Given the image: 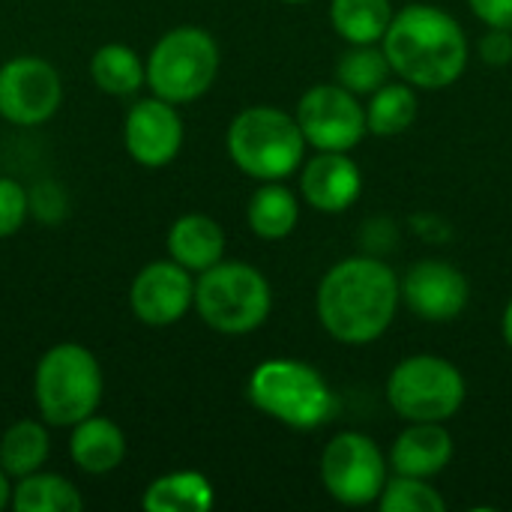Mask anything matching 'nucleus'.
<instances>
[{
	"label": "nucleus",
	"instance_id": "obj_28",
	"mask_svg": "<svg viewBox=\"0 0 512 512\" xmlns=\"http://www.w3.org/2000/svg\"><path fill=\"white\" fill-rule=\"evenodd\" d=\"M27 213H30V192L12 177H0V240L18 234L21 225L27 222Z\"/></svg>",
	"mask_w": 512,
	"mask_h": 512
},
{
	"label": "nucleus",
	"instance_id": "obj_21",
	"mask_svg": "<svg viewBox=\"0 0 512 512\" xmlns=\"http://www.w3.org/2000/svg\"><path fill=\"white\" fill-rule=\"evenodd\" d=\"M393 15L390 0H330V24L348 45H378Z\"/></svg>",
	"mask_w": 512,
	"mask_h": 512
},
{
	"label": "nucleus",
	"instance_id": "obj_9",
	"mask_svg": "<svg viewBox=\"0 0 512 512\" xmlns=\"http://www.w3.org/2000/svg\"><path fill=\"white\" fill-rule=\"evenodd\" d=\"M390 480V459L363 432H339L321 450V483L342 507L378 504Z\"/></svg>",
	"mask_w": 512,
	"mask_h": 512
},
{
	"label": "nucleus",
	"instance_id": "obj_13",
	"mask_svg": "<svg viewBox=\"0 0 512 512\" xmlns=\"http://www.w3.org/2000/svg\"><path fill=\"white\" fill-rule=\"evenodd\" d=\"M183 117L174 102L159 96L138 99L123 120V144L132 162L141 168H165L183 150Z\"/></svg>",
	"mask_w": 512,
	"mask_h": 512
},
{
	"label": "nucleus",
	"instance_id": "obj_27",
	"mask_svg": "<svg viewBox=\"0 0 512 512\" xmlns=\"http://www.w3.org/2000/svg\"><path fill=\"white\" fill-rule=\"evenodd\" d=\"M378 507L381 512H444L447 501L429 480L393 474L378 498Z\"/></svg>",
	"mask_w": 512,
	"mask_h": 512
},
{
	"label": "nucleus",
	"instance_id": "obj_1",
	"mask_svg": "<svg viewBox=\"0 0 512 512\" xmlns=\"http://www.w3.org/2000/svg\"><path fill=\"white\" fill-rule=\"evenodd\" d=\"M402 282L393 267L372 255L336 261L318 282L315 312L324 333L342 345H372L396 321Z\"/></svg>",
	"mask_w": 512,
	"mask_h": 512
},
{
	"label": "nucleus",
	"instance_id": "obj_18",
	"mask_svg": "<svg viewBox=\"0 0 512 512\" xmlns=\"http://www.w3.org/2000/svg\"><path fill=\"white\" fill-rule=\"evenodd\" d=\"M69 456L78 471L90 477H105L117 471L126 459V435L123 429L99 414L84 417L72 426L69 435Z\"/></svg>",
	"mask_w": 512,
	"mask_h": 512
},
{
	"label": "nucleus",
	"instance_id": "obj_3",
	"mask_svg": "<svg viewBox=\"0 0 512 512\" xmlns=\"http://www.w3.org/2000/svg\"><path fill=\"white\" fill-rule=\"evenodd\" d=\"M246 396L264 417L294 432H315L336 414V396L327 378L315 366L291 357L258 363L249 375Z\"/></svg>",
	"mask_w": 512,
	"mask_h": 512
},
{
	"label": "nucleus",
	"instance_id": "obj_19",
	"mask_svg": "<svg viewBox=\"0 0 512 512\" xmlns=\"http://www.w3.org/2000/svg\"><path fill=\"white\" fill-rule=\"evenodd\" d=\"M246 222L252 234L261 240H285L294 234L300 222V201L285 186V180H267L252 192Z\"/></svg>",
	"mask_w": 512,
	"mask_h": 512
},
{
	"label": "nucleus",
	"instance_id": "obj_10",
	"mask_svg": "<svg viewBox=\"0 0 512 512\" xmlns=\"http://www.w3.org/2000/svg\"><path fill=\"white\" fill-rule=\"evenodd\" d=\"M294 117L312 150L351 153L369 135L366 105L360 102L357 93H351L339 81L309 87L300 96Z\"/></svg>",
	"mask_w": 512,
	"mask_h": 512
},
{
	"label": "nucleus",
	"instance_id": "obj_24",
	"mask_svg": "<svg viewBox=\"0 0 512 512\" xmlns=\"http://www.w3.org/2000/svg\"><path fill=\"white\" fill-rule=\"evenodd\" d=\"M48 453H51V438L45 420H15L0 438V465L12 480L42 471Z\"/></svg>",
	"mask_w": 512,
	"mask_h": 512
},
{
	"label": "nucleus",
	"instance_id": "obj_30",
	"mask_svg": "<svg viewBox=\"0 0 512 512\" xmlns=\"http://www.w3.org/2000/svg\"><path fill=\"white\" fill-rule=\"evenodd\" d=\"M468 6L486 27L512 30V0H468Z\"/></svg>",
	"mask_w": 512,
	"mask_h": 512
},
{
	"label": "nucleus",
	"instance_id": "obj_14",
	"mask_svg": "<svg viewBox=\"0 0 512 512\" xmlns=\"http://www.w3.org/2000/svg\"><path fill=\"white\" fill-rule=\"evenodd\" d=\"M399 282H402V303L417 318L432 324L456 321L471 300L468 276L456 264L441 258H423L411 264Z\"/></svg>",
	"mask_w": 512,
	"mask_h": 512
},
{
	"label": "nucleus",
	"instance_id": "obj_11",
	"mask_svg": "<svg viewBox=\"0 0 512 512\" xmlns=\"http://www.w3.org/2000/svg\"><path fill=\"white\" fill-rule=\"evenodd\" d=\"M63 102L60 72L36 54L9 57L0 66V117L12 126H42Z\"/></svg>",
	"mask_w": 512,
	"mask_h": 512
},
{
	"label": "nucleus",
	"instance_id": "obj_7",
	"mask_svg": "<svg viewBox=\"0 0 512 512\" xmlns=\"http://www.w3.org/2000/svg\"><path fill=\"white\" fill-rule=\"evenodd\" d=\"M219 63L222 54L213 33L198 24H180L162 33L144 57L147 87L165 102L189 105L216 84Z\"/></svg>",
	"mask_w": 512,
	"mask_h": 512
},
{
	"label": "nucleus",
	"instance_id": "obj_15",
	"mask_svg": "<svg viewBox=\"0 0 512 512\" xmlns=\"http://www.w3.org/2000/svg\"><path fill=\"white\" fill-rule=\"evenodd\" d=\"M363 195L360 165L348 153L315 150L300 165V198L318 213H345Z\"/></svg>",
	"mask_w": 512,
	"mask_h": 512
},
{
	"label": "nucleus",
	"instance_id": "obj_8",
	"mask_svg": "<svg viewBox=\"0 0 512 512\" xmlns=\"http://www.w3.org/2000/svg\"><path fill=\"white\" fill-rule=\"evenodd\" d=\"M465 396V375L438 354L405 357L387 378V402L405 423H447L462 411Z\"/></svg>",
	"mask_w": 512,
	"mask_h": 512
},
{
	"label": "nucleus",
	"instance_id": "obj_6",
	"mask_svg": "<svg viewBox=\"0 0 512 512\" xmlns=\"http://www.w3.org/2000/svg\"><path fill=\"white\" fill-rule=\"evenodd\" d=\"M195 312L222 336H246L267 324L273 312V288L258 267L222 258L198 273Z\"/></svg>",
	"mask_w": 512,
	"mask_h": 512
},
{
	"label": "nucleus",
	"instance_id": "obj_4",
	"mask_svg": "<svg viewBox=\"0 0 512 512\" xmlns=\"http://www.w3.org/2000/svg\"><path fill=\"white\" fill-rule=\"evenodd\" d=\"M105 378L96 354L78 342L51 345L33 372V402L54 429H72L102 405Z\"/></svg>",
	"mask_w": 512,
	"mask_h": 512
},
{
	"label": "nucleus",
	"instance_id": "obj_26",
	"mask_svg": "<svg viewBox=\"0 0 512 512\" xmlns=\"http://www.w3.org/2000/svg\"><path fill=\"white\" fill-rule=\"evenodd\" d=\"M390 75H393V69H390V60H387L381 42L378 45H351L336 60V81L357 96H372L378 87H384L390 81Z\"/></svg>",
	"mask_w": 512,
	"mask_h": 512
},
{
	"label": "nucleus",
	"instance_id": "obj_32",
	"mask_svg": "<svg viewBox=\"0 0 512 512\" xmlns=\"http://www.w3.org/2000/svg\"><path fill=\"white\" fill-rule=\"evenodd\" d=\"M501 333H504V342H507V348L512 351V300L507 303V309H504V318H501Z\"/></svg>",
	"mask_w": 512,
	"mask_h": 512
},
{
	"label": "nucleus",
	"instance_id": "obj_20",
	"mask_svg": "<svg viewBox=\"0 0 512 512\" xmlns=\"http://www.w3.org/2000/svg\"><path fill=\"white\" fill-rule=\"evenodd\" d=\"M216 504V489L201 471H171L156 477L141 498L147 512H207Z\"/></svg>",
	"mask_w": 512,
	"mask_h": 512
},
{
	"label": "nucleus",
	"instance_id": "obj_31",
	"mask_svg": "<svg viewBox=\"0 0 512 512\" xmlns=\"http://www.w3.org/2000/svg\"><path fill=\"white\" fill-rule=\"evenodd\" d=\"M6 507H12V477L0 465V512L6 510Z\"/></svg>",
	"mask_w": 512,
	"mask_h": 512
},
{
	"label": "nucleus",
	"instance_id": "obj_25",
	"mask_svg": "<svg viewBox=\"0 0 512 512\" xmlns=\"http://www.w3.org/2000/svg\"><path fill=\"white\" fill-rule=\"evenodd\" d=\"M417 111H420L417 87H411L402 78L399 81H387L384 87H378L369 96V105H366L369 135H378V138L402 135L405 129L414 126Z\"/></svg>",
	"mask_w": 512,
	"mask_h": 512
},
{
	"label": "nucleus",
	"instance_id": "obj_2",
	"mask_svg": "<svg viewBox=\"0 0 512 512\" xmlns=\"http://www.w3.org/2000/svg\"><path fill=\"white\" fill-rule=\"evenodd\" d=\"M381 48L393 75L417 90L453 87L471 60L462 24L435 3H411L396 9Z\"/></svg>",
	"mask_w": 512,
	"mask_h": 512
},
{
	"label": "nucleus",
	"instance_id": "obj_29",
	"mask_svg": "<svg viewBox=\"0 0 512 512\" xmlns=\"http://www.w3.org/2000/svg\"><path fill=\"white\" fill-rule=\"evenodd\" d=\"M480 57L489 66H510L512 63V30L489 27L480 39Z\"/></svg>",
	"mask_w": 512,
	"mask_h": 512
},
{
	"label": "nucleus",
	"instance_id": "obj_16",
	"mask_svg": "<svg viewBox=\"0 0 512 512\" xmlns=\"http://www.w3.org/2000/svg\"><path fill=\"white\" fill-rule=\"evenodd\" d=\"M453 462V435L444 423H408V429L393 441L390 468L402 477L432 480Z\"/></svg>",
	"mask_w": 512,
	"mask_h": 512
},
{
	"label": "nucleus",
	"instance_id": "obj_22",
	"mask_svg": "<svg viewBox=\"0 0 512 512\" xmlns=\"http://www.w3.org/2000/svg\"><path fill=\"white\" fill-rule=\"evenodd\" d=\"M12 510L15 512H81L84 498L72 480L51 471H33L18 477L12 486Z\"/></svg>",
	"mask_w": 512,
	"mask_h": 512
},
{
	"label": "nucleus",
	"instance_id": "obj_5",
	"mask_svg": "<svg viewBox=\"0 0 512 512\" xmlns=\"http://www.w3.org/2000/svg\"><path fill=\"white\" fill-rule=\"evenodd\" d=\"M306 147L297 117L273 105L243 108L225 132L231 162L258 183L288 180L297 174L306 159Z\"/></svg>",
	"mask_w": 512,
	"mask_h": 512
},
{
	"label": "nucleus",
	"instance_id": "obj_12",
	"mask_svg": "<svg viewBox=\"0 0 512 512\" xmlns=\"http://www.w3.org/2000/svg\"><path fill=\"white\" fill-rule=\"evenodd\" d=\"M129 309L144 327H174L195 309V273L171 258L150 261L129 285Z\"/></svg>",
	"mask_w": 512,
	"mask_h": 512
},
{
	"label": "nucleus",
	"instance_id": "obj_23",
	"mask_svg": "<svg viewBox=\"0 0 512 512\" xmlns=\"http://www.w3.org/2000/svg\"><path fill=\"white\" fill-rule=\"evenodd\" d=\"M90 78L108 96H135L147 84V69L132 45L108 42L90 57Z\"/></svg>",
	"mask_w": 512,
	"mask_h": 512
},
{
	"label": "nucleus",
	"instance_id": "obj_17",
	"mask_svg": "<svg viewBox=\"0 0 512 512\" xmlns=\"http://www.w3.org/2000/svg\"><path fill=\"white\" fill-rule=\"evenodd\" d=\"M168 258L189 273H204L225 258V231L207 213H183L165 234Z\"/></svg>",
	"mask_w": 512,
	"mask_h": 512
},
{
	"label": "nucleus",
	"instance_id": "obj_33",
	"mask_svg": "<svg viewBox=\"0 0 512 512\" xmlns=\"http://www.w3.org/2000/svg\"><path fill=\"white\" fill-rule=\"evenodd\" d=\"M282 3H309V0H282Z\"/></svg>",
	"mask_w": 512,
	"mask_h": 512
}]
</instances>
